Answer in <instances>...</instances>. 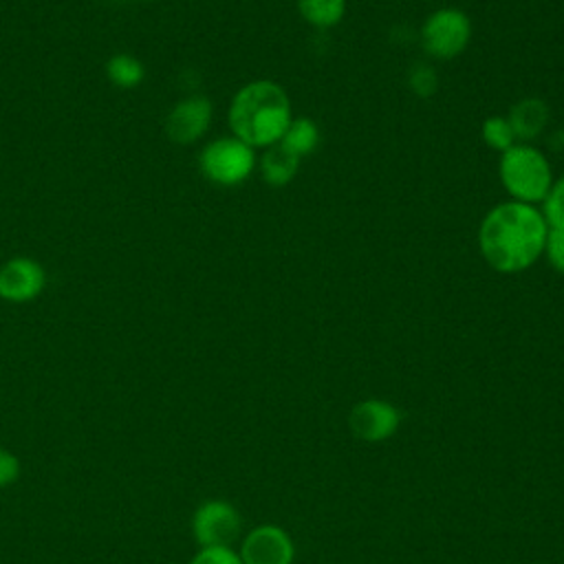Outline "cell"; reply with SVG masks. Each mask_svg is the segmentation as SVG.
I'll return each instance as SVG.
<instances>
[{"label":"cell","mask_w":564,"mask_h":564,"mask_svg":"<svg viewBox=\"0 0 564 564\" xmlns=\"http://www.w3.org/2000/svg\"><path fill=\"white\" fill-rule=\"evenodd\" d=\"M549 225L535 205L505 200L491 207L478 227V249L498 273H522L544 251Z\"/></svg>","instance_id":"6da1fadb"},{"label":"cell","mask_w":564,"mask_h":564,"mask_svg":"<svg viewBox=\"0 0 564 564\" xmlns=\"http://www.w3.org/2000/svg\"><path fill=\"white\" fill-rule=\"evenodd\" d=\"M291 119V99L286 90L271 79H253L238 88L227 110L231 134L253 150L278 145Z\"/></svg>","instance_id":"7a4b0ae2"},{"label":"cell","mask_w":564,"mask_h":564,"mask_svg":"<svg viewBox=\"0 0 564 564\" xmlns=\"http://www.w3.org/2000/svg\"><path fill=\"white\" fill-rule=\"evenodd\" d=\"M498 176L509 200L540 205L553 185V170L542 150L533 143H513L500 154Z\"/></svg>","instance_id":"3957f363"},{"label":"cell","mask_w":564,"mask_h":564,"mask_svg":"<svg viewBox=\"0 0 564 564\" xmlns=\"http://www.w3.org/2000/svg\"><path fill=\"white\" fill-rule=\"evenodd\" d=\"M256 165V150L234 134L209 141L198 154L200 174L218 187H236L245 183Z\"/></svg>","instance_id":"277c9868"},{"label":"cell","mask_w":564,"mask_h":564,"mask_svg":"<svg viewBox=\"0 0 564 564\" xmlns=\"http://www.w3.org/2000/svg\"><path fill=\"white\" fill-rule=\"evenodd\" d=\"M471 40V20L458 7H441L421 24V46L432 59L458 57Z\"/></svg>","instance_id":"5b68a950"},{"label":"cell","mask_w":564,"mask_h":564,"mask_svg":"<svg viewBox=\"0 0 564 564\" xmlns=\"http://www.w3.org/2000/svg\"><path fill=\"white\" fill-rule=\"evenodd\" d=\"M242 520L234 505L225 500L203 502L192 518V533L203 546H231L240 533Z\"/></svg>","instance_id":"8992f818"},{"label":"cell","mask_w":564,"mask_h":564,"mask_svg":"<svg viewBox=\"0 0 564 564\" xmlns=\"http://www.w3.org/2000/svg\"><path fill=\"white\" fill-rule=\"evenodd\" d=\"M214 106L205 95H189L183 97L172 106L165 119V132L170 141L178 145H189L205 137L212 126Z\"/></svg>","instance_id":"52a82bcc"},{"label":"cell","mask_w":564,"mask_h":564,"mask_svg":"<svg viewBox=\"0 0 564 564\" xmlns=\"http://www.w3.org/2000/svg\"><path fill=\"white\" fill-rule=\"evenodd\" d=\"M44 267L29 256H15L0 267V297L7 302H31L44 291Z\"/></svg>","instance_id":"ba28073f"},{"label":"cell","mask_w":564,"mask_h":564,"mask_svg":"<svg viewBox=\"0 0 564 564\" xmlns=\"http://www.w3.org/2000/svg\"><path fill=\"white\" fill-rule=\"evenodd\" d=\"M399 421L401 412L392 403L381 399H368L357 403L348 416L352 434L368 443L386 441L388 436H392L399 427Z\"/></svg>","instance_id":"9c48e42d"},{"label":"cell","mask_w":564,"mask_h":564,"mask_svg":"<svg viewBox=\"0 0 564 564\" xmlns=\"http://www.w3.org/2000/svg\"><path fill=\"white\" fill-rule=\"evenodd\" d=\"M238 555L242 564H291L293 542L280 527L262 524L247 533Z\"/></svg>","instance_id":"30bf717a"},{"label":"cell","mask_w":564,"mask_h":564,"mask_svg":"<svg viewBox=\"0 0 564 564\" xmlns=\"http://www.w3.org/2000/svg\"><path fill=\"white\" fill-rule=\"evenodd\" d=\"M516 139L520 143H531L535 137H540L549 123V106L540 97H524L507 115Z\"/></svg>","instance_id":"8fae6325"},{"label":"cell","mask_w":564,"mask_h":564,"mask_svg":"<svg viewBox=\"0 0 564 564\" xmlns=\"http://www.w3.org/2000/svg\"><path fill=\"white\" fill-rule=\"evenodd\" d=\"M260 176L269 187H284L289 185L300 167V159L286 152L280 143L264 150V154L258 161Z\"/></svg>","instance_id":"7c38bea8"},{"label":"cell","mask_w":564,"mask_h":564,"mask_svg":"<svg viewBox=\"0 0 564 564\" xmlns=\"http://www.w3.org/2000/svg\"><path fill=\"white\" fill-rule=\"evenodd\" d=\"M280 145L297 156L300 161L308 154H313L319 145V128L308 117H293L284 137L280 139Z\"/></svg>","instance_id":"4fadbf2b"},{"label":"cell","mask_w":564,"mask_h":564,"mask_svg":"<svg viewBox=\"0 0 564 564\" xmlns=\"http://www.w3.org/2000/svg\"><path fill=\"white\" fill-rule=\"evenodd\" d=\"M304 22L315 29H333L346 15V0H295Z\"/></svg>","instance_id":"5bb4252c"},{"label":"cell","mask_w":564,"mask_h":564,"mask_svg":"<svg viewBox=\"0 0 564 564\" xmlns=\"http://www.w3.org/2000/svg\"><path fill=\"white\" fill-rule=\"evenodd\" d=\"M106 75L117 88H134L143 82L145 68L139 57L130 53H117L106 62Z\"/></svg>","instance_id":"9a60e30c"},{"label":"cell","mask_w":564,"mask_h":564,"mask_svg":"<svg viewBox=\"0 0 564 564\" xmlns=\"http://www.w3.org/2000/svg\"><path fill=\"white\" fill-rule=\"evenodd\" d=\"M480 134H482V141H485L491 150H496V152H500V154H502L505 150H509L513 143H518L516 132H513L509 119L502 117V115H491V117H487V119L482 121Z\"/></svg>","instance_id":"2e32d148"},{"label":"cell","mask_w":564,"mask_h":564,"mask_svg":"<svg viewBox=\"0 0 564 564\" xmlns=\"http://www.w3.org/2000/svg\"><path fill=\"white\" fill-rule=\"evenodd\" d=\"M540 212L549 229H564V174L549 187L544 200L540 203Z\"/></svg>","instance_id":"e0dca14e"},{"label":"cell","mask_w":564,"mask_h":564,"mask_svg":"<svg viewBox=\"0 0 564 564\" xmlns=\"http://www.w3.org/2000/svg\"><path fill=\"white\" fill-rule=\"evenodd\" d=\"M408 86L419 97H432L438 88V75L427 62H419L408 73Z\"/></svg>","instance_id":"ac0fdd59"},{"label":"cell","mask_w":564,"mask_h":564,"mask_svg":"<svg viewBox=\"0 0 564 564\" xmlns=\"http://www.w3.org/2000/svg\"><path fill=\"white\" fill-rule=\"evenodd\" d=\"M189 564H242V560L231 546H203Z\"/></svg>","instance_id":"d6986e66"},{"label":"cell","mask_w":564,"mask_h":564,"mask_svg":"<svg viewBox=\"0 0 564 564\" xmlns=\"http://www.w3.org/2000/svg\"><path fill=\"white\" fill-rule=\"evenodd\" d=\"M542 256L546 258L551 269L564 275V229H549Z\"/></svg>","instance_id":"ffe728a7"},{"label":"cell","mask_w":564,"mask_h":564,"mask_svg":"<svg viewBox=\"0 0 564 564\" xmlns=\"http://www.w3.org/2000/svg\"><path fill=\"white\" fill-rule=\"evenodd\" d=\"M20 476V460L13 452L0 447V487H9Z\"/></svg>","instance_id":"44dd1931"}]
</instances>
